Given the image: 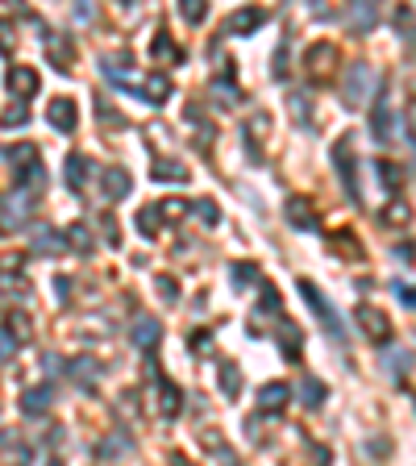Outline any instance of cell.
I'll use <instances>...</instances> for the list:
<instances>
[{"label": "cell", "mask_w": 416, "mask_h": 466, "mask_svg": "<svg viewBox=\"0 0 416 466\" xmlns=\"http://www.w3.org/2000/svg\"><path fill=\"white\" fill-rule=\"evenodd\" d=\"M42 408H46V388H38V392L25 396V413H42Z\"/></svg>", "instance_id": "9c48e42d"}, {"label": "cell", "mask_w": 416, "mask_h": 466, "mask_svg": "<svg viewBox=\"0 0 416 466\" xmlns=\"http://www.w3.org/2000/svg\"><path fill=\"white\" fill-rule=\"evenodd\" d=\"M104 188H108V196H125V192H129V175H121V171H113V175L104 179Z\"/></svg>", "instance_id": "5b68a950"}, {"label": "cell", "mask_w": 416, "mask_h": 466, "mask_svg": "<svg viewBox=\"0 0 416 466\" xmlns=\"http://www.w3.org/2000/svg\"><path fill=\"white\" fill-rule=\"evenodd\" d=\"M8 88H13V92H21V96H29V92L38 88V75H33L29 67H17V71L8 75Z\"/></svg>", "instance_id": "3957f363"}, {"label": "cell", "mask_w": 416, "mask_h": 466, "mask_svg": "<svg viewBox=\"0 0 416 466\" xmlns=\"http://www.w3.org/2000/svg\"><path fill=\"white\" fill-rule=\"evenodd\" d=\"M67 167H71V183H75V188H79V183H83V179H88V163H83V158H79V154H75V158H71V163H67Z\"/></svg>", "instance_id": "ba28073f"}, {"label": "cell", "mask_w": 416, "mask_h": 466, "mask_svg": "<svg viewBox=\"0 0 416 466\" xmlns=\"http://www.w3.org/2000/svg\"><path fill=\"white\" fill-rule=\"evenodd\" d=\"M358 321L371 329L375 342H388V317H383V313H375V308H358Z\"/></svg>", "instance_id": "6da1fadb"}, {"label": "cell", "mask_w": 416, "mask_h": 466, "mask_svg": "<svg viewBox=\"0 0 416 466\" xmlns=\"http://www.w3.org/2000/svg\"><path fill=\"white\" fill-rule=\"evenodd\" d=\"M279 400H288V388H279V383L263 388V404H267V408H279Z\"/></svg>", "instance_id": "52a82bcc"}, {"label": "cell", "mask_w": 416, "mask_h": 466, "mask_svg": "<svg viewBox=\"0 0 416 466\" xmlns=\"http://www.w3.org/2000/svg\"><path fill=\"white\" fill-rule=\"evenodd\" d=\"M288 217H292L296 225H317V221H313V213L304 208V200H292V204H288Z\"/></svg>", "instance_id": "8992f818"}, {"label": "cell", "mask_w": 416, "mask_h": 466, "mask_svg": "<svg viewBox=\"0 0 416 466\" xmlns=\"http://www.w3.org/2000/svg\"><path fill=\"white\" fill-rule=\"evenodd\" d=\"M263 21V13H233L229 17V33H242V29H254Z\"/></svg>", "instance_id": "277c9868"}, {"label": "cell", "mask_w": 416, "mask_h": 466, "mask_svg": "<svg viewBox=\"0 0 416 466\" xmlns=\"http://www.w3.org/2000/svg\"><path fill=\"white\" fill-rule=\"evenodd\" d=\"M154 333H158V325H154V321H150V325L142 321V325H138V346H146V342H154Z\"/></svg>", "instance_id": "30bf717a"}, {"label": "cell", "mask_w": 416, "mask_h": 466, "mask_svg": "<svg viewBox=\"0 0 416 466\" xmlns=\"http://www.w3.org/2000/svg\"><path fill=\"white\" fill-rule=\"evenodd\" d=\"M321 396H325V388H321V383H313V379H304V400H313V404H317Z\"/></svg>", "instance_id": "8fae6325"}, {"label": "cell", "mask_w": 416, "mask_h": 466, "mask_svg": "<svg viewBox=\"0 0 416 466\" xmlns=\"http://www.w3.org/2000/svg\"><path fill=\"white\" fill-rule=\"evenodd\" d=\"M50 125L71 129V125H75V104H71V100H54V104H50Z\"/></svg>", "instance_id": "7a4b0ae2"}, {"label": "cell", "mask_w": 416, "mask_h": 466, "mask_svg": "<svg viewBox=\"0 0 416 466\" xmlns=\"http://www.w3.org/2000/svg\"><path fill=\"white\" fill-rule=\"evenodd\" d=\"M163 408H167V413L179 408V396H175V388H167V383H163Z\"/></svg>", "instance_id": "7c38bea8"}, {"label": "cell", "mask_w": 416, "mask_h": 466, "mask_svg": "<svg viewBox=\"0 0 416 466\" xmlns=\"http://www.w3.org/2000/svg\"><path fill=\"white\" fill-rule=\"evenodd\" d=\"M21 121H25V108H8L4 113V125H21Z\"/></svg>", "instance_id": "4fadbf2b"}]
</instances>
